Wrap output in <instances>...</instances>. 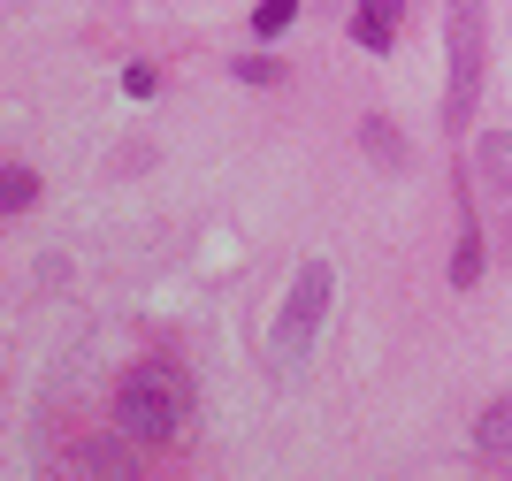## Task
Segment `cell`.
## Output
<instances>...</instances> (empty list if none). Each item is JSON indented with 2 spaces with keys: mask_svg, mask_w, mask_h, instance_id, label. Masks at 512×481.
<instances>
[{
  "mask_svg": "<svg viewBox=\"0 0 512 481\" xmlns=\"http://www.w3.org/2000/svg\"><path fill=\"white\" fill-rule=\"evenodd\" d=\"M329 298H337V268H329V260H306V268L291 275L283 306H276V329H268V367H276L283 382L306 375V359H314V344H321V321H329Z\"/></svg>",
  "mask_w": 512,
  "mask_h": 481,
  "instance_id": "cell-1",
  "label": "cell"
},
{
  "mask_svg": "<svg viewBox=\"0 0 512 481\" xmlns=\"http://www.w3.org/2000/svg\"><path fill=\"white\" fill-rule=\"evenodd\" d=\"M123 92H130V100H153V69L130 62V69H123Z\"/></svg>",
  "mask_w": 512,
  "mask_h": 481,
  "instance_id": "cell-12",
  "label": "cell"
},
{
  "mask_svg": "<svg viewBox=\"0 0 512 481\" xmlns=\"http://www.w3.org/2000/svg\"><path fill=\"white\" fill-rule=\"evenodd\" d=\"M444 46H451V92H444V123L459 130V123L474 115V92H482V0H451Z\"/></svg>",
  "mask_w": 512,
  "mask_h": 481,
  "instance_id": "cell-3",
  "label": "cell"
},
{
  "mask_svg": "<svg viewBox=\"0 0 512 481\" xmlns=\"http://www.w3.org/2000/svg\"><path fill=\"white\" fill-rule=\"evenodd\" d=\"M31 199H39V176H31V168H8V176H0V207L23 214Z\"/></svg>",
  "mask_w": 512,
  "mask_h": 481,
  "instance_id": "cell-9",
  "label": "cell"
},
{
  "mask_svg": "<svg viewBox=\"0 0 512 481\" xmlns=\"http://www.w3.org/2000/svg\"><path fill=\"white\" fill-rule=\"evenodd\" d=\"M482 268H490V252H482V222H474V207H459V245H451V283L467 291V283H482Z\"/></svg>",
  "mask_w": 512,
  "mask_h": 481,
  "instance_id": "cell-5",
  "label": "cell"
},
{
  "mask_svg": "<svg viewBox=\"0 0 512 481\" xmlns=\"http://www.w3.org/2000/svg\"><path fill=\"white\" fill-rule=\"evenodd\" d=\"M130 428L123 436H92V443H77V466H85V474H138V451H130Z\"/></svg>",
  "mask_w": 512,
  "mask_h": 481,
  "instance_id": "cell-4",
  "label": "cell"
},
{
  "mask_svg": "<svg viewBox=\"0 0 512 481\" xmlns=\"http://www.w3.org/2000/svg\"><path fill=\"white\" fill-rule=\"evenodd\" d=\"M237 77H245V84H276V77H283V69H276V62H268V54H245V62H237Z\"/></svg>",
  "mask_w": 512,
  "mask_h": 481,
  "instance_id": "cell-11",
  "label": "cell"
},
{
  "mask_svg": "<svg viewBox=\"0 0 512 481\" xmlns=\"http://www.w3.org/2000/svg\"><path fill=\"white\" fill-rule=\"evenodd\" d=\"M474 451H482V459H505V451H512V398L482 405V420H474Z\"/></svg>",
  "mask_w": 512,
  "mask_h": 481,
  "instance_id": "cell-7",
  "label": "cell"
},
{
  "mask_svg": "<svg viewBox=\"0 0 512 481\" xmlns=\"http://www.w3.org/2000/svg\"><path fill=\"white\" fill-rule=\"evenodd\" d=\"M360 146H367V161H383V168H406V146H398V130H390L383 115H367V123H360Z\"/></svg>",
  "mask_w": 512,
  "mask_h": 481,
  "instance_id": "cell-8",
  "label": "cell"
},
{
  "mask_svg": "<svg viewBox=\"0 0 512 481\" xmlns=\"http://www.w3.org/2000/svg\"><path fill=\"white\" fill-rule=\"evenodd\" d=\"M398 8H406V0H360V8H352V39L375 46V54H390V39H398Z\"/></svg>",
  "mask_w": 512,
  "mask_h": 481,
  "instance_id": "cell-6",
  "label": "cell"
},
{
  "mask_svg": "<svg viewBox=\"0 0 512 481\" xmlns=\"http://www.w3.org/2000/svg\"><path fill=\"white\" fill-rule=\"evenodd\" d=\"M115 420H123L138 443H169L184 420H192V382L176 375L169 359H146V367H130L123 390H115Z\"/></svg>",
  "mask_w": 512,
  "mask_h": 481,
  "instance_id": "cell-2",
  "label": "cell"
},
{
  "mask_svg": "<svg viewBox=\"0 0 512 481\" xmlns=\"http://www.w3.org/2000/svg\"><path fill=\"white\" fill-rule=\"evenodd\" d=\"M291 16H299V0H260L253 31H260V39H276V31H291Z\"/></svg>",
  "mask_w": 512,
  "mask_h": 481,
  "instance_id": "cell-10",
  "label": "cell"
}]
</instances>
